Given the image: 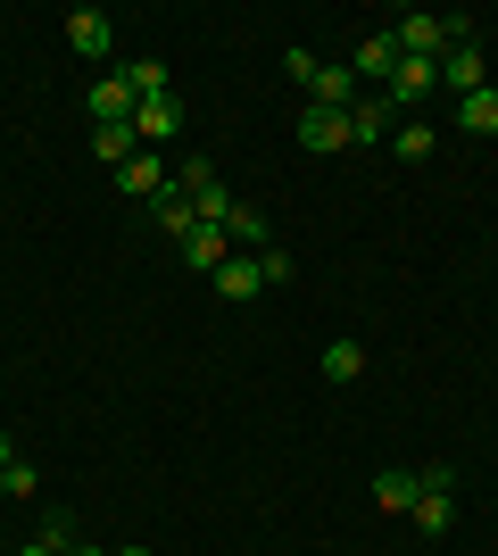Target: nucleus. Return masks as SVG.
<instances>
[{"label":"nucleus","mask_w":498,"mask_h":556,"mask_svg":"<svg viewBox=\"0 0 498 556\" xmlns=\"http://www.w3.org/2000/svg\"><path fill=\"white\" fill-rule=\"evenodd\" d=\"M440 84H449L457 100H465V92H482V84H490V67H482V50H474V42L440 50Z\"/></svg>","instance_id":"9b49d317"},{"label":"nucleus","mask_w":498,"mask_h":556,"mask_svg":"<svg viewBox=\"0 0 498 556\" xmlns=\"http://www.w3.org/2000/svg\"><path fill=\"white\" fill-rule=\"evenodd\" d=\"M117 184L133 191V200H150V208H158L166 191H175V184H166V159H150V150H142V159H125V166H117Z\"/></svg>","instance_id":"f8f14e48"},{"label":"nucleus","mask_w":498,"mask_h":556,"mask_svg":"<svg viewBox=\"0 0 498 556\" xmlns=\"http://www.w3.org/2000/svg\"><path fill=\"white\" fill-rule=\"evenodd\" d=\"M108 556H150V548H108Z\"/></svg>","instance_id":"cd10ccee"},{"label":"nucleus","mask_w":498,"mask_h":556,"mask_svg":"<svg viewBox=\"0 0 498 556\" xmlns=\"http://www.w3.org/2000/svg\"><path fill=\"white\" fill-rule=\"evenodd\" d=\"M125 84H133V100H166V67L158 59H125Z\"/></svg>","instance_id":"5701e85b"},{"label":"nucleus","mask_w":498,"mask_h":556,"mask_svg":"<svg viewBox=\"0 0 498 556\" xmlns=\"http://www.w3.org/2000/svg\"><path fill=\"white\" fill-rule=\"evenodd\" d=\"M191 200V216H200V225H225V216H233V191H225V175H216L208 159H183V184H175Z\"/></svg>","instance_id":"f03ea898"},{"label":"nucleus","mask_w":498,"mask_h":556,"mask_svg":"<svg viewBox=\"0 0 498 556\" xmlns=\"http://www.w3.org/2000/svg\"><path fill=\"white\" fill-rule=\"evenodd\" d=\"M399 50L407 59H440V50H457V42H474V17H432V9H407L399 25Z\"/></svg>","instance_id":"f257e3e1"},{"label":"nucleus","mask_w":498,"mask_h":556,"mask_svg":"<svg viewBox=\"0 0 498 556\" xmlns=\"http://www.w3.org/2000/svg\"><path fill=\"white\" fill-rule=\"evenodd\" d=\"M416 490H424L416 473H382V482H374V498H382V515H416Z\"/></svg>","instance_id":"412c9836"},{"label":"nucleus","mask_w":498,"mask_h":556,"mask_svg":"<svg viewBox=\"0 0 498 556\" xmlns=\"http://www.w3.org/2000/svg\"><path fill=\"white\" fill-rule=\"evenodd\" d=\"M92 159H108V166L142 159V134H133V116H125V125H92Z\"/></svg>","instance_id":"4468645a"},{"label":"nucleus","mask_w":498,"mask_h":556,"mask_svg":"<svg viewBox=\"0 0 498 556\" xmlns=\"http://www.w3.org/2000/svg\"><path fill=\"white\" fill-rule=\"evenodd\" d=\"M357 374H366V341H349V332H341V341L324 349V382H357Z\"/></svg>","instance_id":"6ab92c4d"},{"label":"nucleus","mask_w":498,"mask_h":556,"mask_svg":"<svg viewBox=\"0 0 498 556\" xmlns=\"http://www.w3.org/2000/svg\"><path fill=\"white\" fill-rule=\"evenodd\" d=\"M299 150H316V159H332V150H349V116L341 109H299Z\"/></svg>","instance_id":"423d86ee"},{"label":"nucleus","mask_w":498,"mask_h":556,"mask_svg":"<svg viewBox=\"0 0 498 556\" xmlns=\"http://www.w3.org/2000/svg\"><path fill=\"white\" fill-rule=\"evenodd\" d=\"M382 134H391V100H382V92H357V109H349V150H382Z\"/></svg>","instance_id":"9d476101"},{"label":"nucleus","mask_w":498,"mask_h":556,"mask_svg":"<svg viewBox=\"0 0 498 556\" xmlns=\"http://www.w3.org/2000/svg\"><path fill=\"white\" fill-rule=\"evenodd\" d=\"M0 498H9V473H0Z\"/></svg>","instance_id":"c756f323"},{"label":"nucleus","mask_w":498,"mask_h":556,"mask_svg":"<svg viewBox=\"0 0 498 556\" xmlns=\"http://www.w3.org/2000/svg\"><path fill=\"white\" fill-rule=\"evenodd\" d=\"M258 291H266V282H258V257H233V266L216 275V300H233V307H250Z\"/></svg>","instance_id":"f3484780"},{"label":"nucleus","mask_w":498,"mask_h":556,"mask_svg":"<svg viewBox=\"0 0 498 556\" xmlns=\"http://www.w3.org/2000/svg\"><path fill=\"white\" fill-rule=\"evenodd\" d=\"M283 75L291 84H316V50H283Z\"/></svg>","instance_id":"a878e982"},{"label":"nucleus","mask_w":498,"mask_h":556,"mask_svg":"<svg viewBox=\"0 0 498 556\" xmlns=\"http://www.w3.org/2000/svg\"><path fill=\"white\" fill-rule=\"evenodd\" d=\"M175 125H183V109H175V92H166V100H142V109H133V134H142V150H150V141H166V134H175Z\"/></svg>","instance_id":"dca6fc26"},{"label":"nucleus","mask_w":498,"mask_h":556,"mask_svg":"<svg viewBox=\"0 0 498 556\" xmlns=\"http://www.w3.org/2000/svg\"><path fill=\"white\" fill-rule=\"evenodd\" d=\"M399 34H391V25H382V34H366V42H357V59H349V75L357 84H391V75H399Z\"/></svg>","instance_id":"20e7f679"},{"label":"nucleus","mask_w":498,"mask_h":556,"mask_svg":"<svg viewBox=\"0 0 498 556\" xmlns=\"http://www.w3.org/2000/svg\"><path fill=\"white\" fill-rule=\"evenodd\" d=\"M75 556H108V548H75Z\"/></svg>","instance_id":"c85d7f7f"},{"label":"nucleus","mask_w":498,"mask_h":556,"mask_svg":"<svg viewBox=\"0 0 498 556\" xmlns=\"http://www.w3.org/2000/svg\"><path fill=\"white\" fill-rule=\"evenodd\" d=\"M158 232L175 241V250H183L191 232H200V216H191V200H183V191H166V200H158Z\"/></svg>","instance_id":"a211bd4d"},{"label":"nucleus","mask_w":498,"mask_h":556,"mask_svg":"<svg viewBox=\"0 0 498 556\" xmlns=\"http://www.w3.org/2000/svg\"><path fill=\"white\" fill-rule=\"evenodd\" d=\"M0 473H9V498H25V490H42V473H34L25 457H17V465H0Z\"/></svg>","instance_id":"393cba45"},{"label":"nucleus","mask_w":498,"mask_h":556,"mask_svg":"<svg viewBox=\"0 0 498 556\" xmlns=\"http://www.w3.org/2000/svg\"><path fill=\"white\" fill-rule=\"evenodd\" d=\"M424 92H440V59H399V75L382 84V100H391V109H416Z\"/></svg>","instance_id":"6e6552de"},{"label":"nucleus","mask_w":498,"mask_h":556,"mask_svg":"<svg viewBox=\"0 0 498 556\" xmlns=\"http://www.w3.org/2000/svg\"><path fill=\"white\" fill-rule=\"evenodd\" d=\"M0 465H17V448H9V432H0Z\"/></svg>","instance_id":"bb28decb"},{"label":"nucleus","mask_w":498,"mask_h":556,"mask_svg":"<svg viewBox=\"0 0 498 556\" xmlns=\"http://www.w3.org/2000/svg\"><path fill=\"white\" fill-rule=\"evenodd\" d=\"M233 257H241V250H233V232H225V225H200V232L183 241V266H191V275H208V282L225 275Z\"/></svg>","instance_id":"39448f33"},{"label":"nucleus","mask_w":498,"mask_h":556,"mask_svg":"<svg viewBox=\"0 0 498 556\" xmlns=\"http://www.w3.org/2000/svg\"><path fill=\"white\" fill-rule=\"evenodd\" d=\"M457 125H465V134H498V92H490V84L457 100Z\"/></svg>","instance_id":"aec40b11"},{"label":"nucleus","mask_w":498,"mask_h":556,"mask_svg":"<svg viewBox=\"0 0 498 556\" xmlns=\"http://www.w3.org/2000/svg\"><path fill=\"white\" fill-rule=\"evenodd\" d=\"M432 150H440V134H432V125H399V134H391V159H432Z\"/></svg>","instance_id":"4be33fe9"},{"label":"nucleus","mask_w":498,"mask_h":556,"mask_svg":"<svg viewBox=\"0 0 498 556\" xmlns=\"http://www.w3.org/2000/svg\"><path fill=\"white\" fill-rule=\"evenodd\" d=\"M308 92H316V109H341V116H349V109H357V92H366V84H357L349 67H316V84H308Z\"/></svg>","instance_id":"ddd939ff"},{"label":"nucleus","mask_w":498,"mask_h":556,"mask_svg":"<svg viewBox=\"0 0 498 556\" xmlns=\"http://www.w3.org/2000/svg\"><path fill=\"white\" fill-rule=\"evenodd\" d=\"M225 232H233V250H241V257H258L266 241H274V232H266V216L250 208V200H233V216H225Z\"/></svg>","instance_id":"2eb2a0df"},{"label":"nucleus","mask_w":498,"mask_h":556,"mask_svg":"<svg viewBox=\"0 0 498 556\" xmlns=\"http://www.w3.org/2000/svg\"><path fill=\"white\" fill-rule=\"evenodd\" d=\"M291 275H299V257H291L283 241H266V250H258V282L274 291V282H291Z\"/></svg>","instance_id":"b1692460"},{"label":"nucleus","mask_w":498,"mask_h":556,"mask_svg":"<svg viewBox=\"0 0 498 556\" xmlns=\"http://www.w3.org/2000/svg\"><path fill=\"white\" fill-rule=\"evenodd\" d=\"M67 42L84 50V59H108V50H117V25H108V9H67Z\"/></svg>","instance_id":"1a4fd4ad"},{"label":"nucleus","mask_w":498,"mask_h":556,"mask_svg":"<svg viewBox=\"0 0 498 556\" xmlns=\"http://www.w3.org/2000/svg\"><path fill=\"white\" fill-rule=\"evenodd\" d=\"M416 532H449L457 523V482H449V465H432V473H416Z\"/></svg>","instance_id":"7ed1b4c3"},{"label":"nucleus","mask_w":498,"mask_h":556,"mask_svg":"<svg viewBox=\"0 0 498 556\" xmlns=\"http://www.w3.org/2000/svg\"><path fill=\"white\" fill-rule=\"evenodd\" d=\"M84 109H92V125H125V116L142 109V100H133V84H125V67H108L92 92H84Z\"/></svg>","instance_id":"0eeeda50"}]
</instances>
